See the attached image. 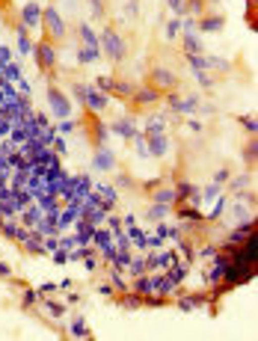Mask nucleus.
<instances>
[{
  "label": "nucleus",
  "instance_id": "f257e3e1",
  "mask_svg": "<svg viewBox=\"0 0 258 341\" xmlns=\"http://www.w3.org/2000/svg\"><path fill=\"white\" fill-rule=\"evenodd\" d=\"M98 48H104L101 53H104L107 59H113V62H122V59L128 56V42L122 39V33H119L113 24H107V27H104L101 39H98Z\"/></svg>",
  "mask_w": 258,
  "mask_h": 341
},
{
  "label": "nucleus",
  "instance_id": "f03ea898",
  "mask_svg": "<svg viewBox=\"0 0 258 341\" xmlns=\"http://www.w3.org/2000/svg\"><path fill=\"white\" fill-rule=\"evenodd\" d=\"M71 92H74V95H77V101H80L83 107H89L92 113H101V110H107V104H110V95H104L98 86L71 83Z\"/></svg>",
  "mask_w": 258,
  "mask_h": 341
},
{
  "label": "nucleus",
  "instance_id": "7ed1b4c3",
  "mask_svg": "<svg viewBox=\"0 0 258 341\" xmlns=\"http://www.w3.org/2000/svg\"><path fill=\"white\" fill-rule=\"evenodd\" d=\"M42 30H45V36H48L51 42L65 39L68 27H65V21H62V15H59L56 6H45V9H42Z\"/></svg>",
  "mask_w": 258,
  "mask_h": 341
},
{
  "label": "nucleus",
  "instance_id": "20e7f679",
  "mask_svg": "<svg viewBox=\"0 0 258 341\" xmlns=\"http://www.w3.org/2000/svg\"><path fill=\"white\" fill-rule=\"evenodd\" d=\"M36 65H39V71H53V65H56V48H53V42L45 36V39H39L36 45Z\"/></svg>",
  "mask_w": 258,
  "mask_h": 341
},
{
  "label": "nucleus",
  "instance_id": "39448f33",
  "mask_svg": "<svg viewBox=\"0 0 258 341\" xmlns=\"http://www.w3.org/2000/svg\"><path fill=\"white\" fill-rule=\"evenodd\" d=\"M48 101H51V110H53L56 119H68L71 116V101H68V95L59 86H48Z\"/></svg>",
  "mask_w": 258,
  "mask_h": 341
},
{
  "label": "nucleus",
  "instance_id": "423d86ee",
  "mask_svg": "<svg viewBox=\"0 0 258 341\" xmlns=\"http://www.w3.org/2000/svg\"><path fill=\"white\" fill-rule=\"evenodd\" d=\"M149 83H152L155 89H175V86H178V74L169 71V68H163V65H155V68L149 71Z\"/></svg>",
  "mask_w": 258,
  "mask_h": 341
},
{
  "label": "nucleus",
  "instance_id": "0eeeda50",
  "mask_svg": "<svg viewBox=\"0 0 258 341\" xmlns=\"http://www.w3.org/2000/svg\"><path fill=\"white\" fill-rule=\"evenodd\" d=\"M21 24L27 30H39L42 27V6H39V0H27L21 6Z\"/></svg>",
  "mask_w": 258,
  "mask_h": 341
},
{
  "label": "nucleus",
  "instance_id": "6e6552de",
  "mask_svg": "<svg viewBox=\"0 0 258 341\" xmlns=\"http://www.w3.org/2000/svg\"><path fill=\"white\" fill-rule=\"evenodd\" d=\"M160 101V89H155V86H146V89H134V95H131V104L134 107H149V104H157Z\"/></svg>",
  "mask_w": 258,
  "mask_h": 341
},
{
  "label": "nucleus",
  "instance_id": "1a4fd4ad",
  "mask_svg": "<svg viewBox=\"0 0 258 341\" xmlns=\"http://www.w3.org/2000/svg\"><path fill=\"white\" fill-rule=\"evenodd\" d=\"M92 166H95V169H101V172H107V169H113V166H116V154H113L110 148L98 146V151H95V160H92Z\"/></svg>",
  "mask_w": 258,
  "mask_h": 341
},
{
  "label": "nucleus",
  "instance_id": "9d476101",
  "mask_svg": "<svg viewBox=\"0 0 258 341\" xmlns=\"http://www.w3.org/2000/svg\"><path fill=\"white\" fill-rule=\"evenodd\" d=\"M169 107L178 110V113H190V110L199 107V98H196V95H187V98H181V95H169Z\"/></svg>",
  "mask_w": 258,
  "mask_h": 341
},
{
  "label": "nucleus",
  "instance_id": "9b49d317",
  "mask_svg": "<svg viewBox=\"0 0 258 341\" xmlns=\"http://www.w3.org/2000/svg\"><path fill=\"white\" fill-rule=\"evenodd\" d=\"M110 95H116V98H122V101H131V95H134V83H131V80H116V77H113V83H110Z\"/></svg>",
  "mask_w": 258,
  "mask_h": 341
},
{
  "label": "nucleus",
  "instance_id": "f8f14e48",
  "mask_svg": "<svg viewBox=\"0 0 258 341\" xmlns=\"http://www.w3.org/2000/svg\"><path fill=\"white\" fill-rule=\"evenodd\" d=\"M223 24H226L223 15H205V18L199 21V30H202V33H220Z\"/></svg>",
  "mask_w": 258,
  "mask_h": 341
},
{
  "label": "nucleus",
  "instance_id": "ddd939ff",
  "mask_svg": "<svg viewBox=\"0 0 258 341\" xmlns=\"http://www.w3.org/2000/svg\"><path fill=\"white\" fill-rule=\"evenodd\" d=\"M181 45H184V50L187 53H202L205 50V45H202V39L190 30V33H184V39H181Z\"/></svg>",
  "mask_w": 258,
  "mask_h": 341
},
{
  "label": "nucleus",
  "instance_id": "4468645a",
  "mask_svg": "<svg viewBox=\"0 0 258 341\" xmlns=\"http://www.w3.org/2000/svg\"><path fill=\"white\" fill-rule=\"evenodd\" d=\"M149 143H152V146H149V151H152L155 157H163V154H166V148H169L163 134H152V137H149Z\"/></svg>",
  "mask_w": 258,
  "mask_h": 341
},
{
  "label": "nucleus",
  "instance_id": "2eb2a0df",
  "mask_svg": "<svg viewBox=\"0 0 258 341\" xmlns=\"http://www.w3.org/2000/svg\"><path fill=\"white\" fill-rule=\"evenodd\" d=\"M110 131H116V134H122V137H134V134H137L128 116H125V119H119V122H113V125H110Z\"/></svg>",
  "mask_w": 258,
  "mask_h": 341
},
{
  "label": "nucleus",
  "instance_id": "dca6fc26",
  "mask_svg": "<svg viewBox=\"0 0 258 341\" xmlns=\"http://www.w3.org/2000/svg\"><path fill=\"white\" fill-rule=\"evenodd\" d=\"M77 36H80V39H83L89 48H98V36L89 30V24H77Z\"/></svg>",
  "mask_w": 258,
  "mask_h": 341
},
{
  "label": "nucleus",
  "instance_id": "f3484780",
  "mask_svg": "<svg viewBox=\"0 0 258 341\" xmlns=\"http://www.w3.org/2000/svg\"><path fill=\"white\" fill-rule=\"evenodd\" d=\"M15 36H18L21 50H24V53H30V50H33V45H30V39H27V27H24V24H18V27H15Z\"/></svg>",
  "mask_w": 258,
  "mask_h": 341
},
{
  "label": "nucleus",
  "instance_id": "a211bd4d",
  "mask_svg": "<svg viewBox=\"0 0 258 341\" xmlns=\"http://www.w3.org/2000/svg\"><path fill=\"white\" fill-rule=\"evenodd\" d=\"M155 202H160V205H169V202H175V190H155V196H152Z\"/></svg>",
  "mask_w": 258,
  "mask_h": 341
},
{
  "label": "nucleus",
  "instance_id": "6ab92c4d",
  "mask_svg": "<svg viewBox=\"0 0 258 341\" xmlns=\"http://www.w3.org/2000/svg\"><path fill=\"white\" fill-rule=\"evenodd\" d=\"M205 303V297H181L178 300V306L184 309V312H190V309H196V306H202Z\"/></svg>",
  "mask_w": 258,
  "mask_h": 341
},
{
  "label": "nucleus",
  "instance_id": "aec40b11",
  "mask_svg": "<svg viewBox=\"0 0 258 341\" xmlns=\"http://www.w3.org/2000/svg\"><path fill=\"white\" fill-rule=\"evenodd\" d=\"M149 220H163L166 217V205H160V202H155L152 208H149V214H146Z\"/></svg>",
  "mask_w": 258,
  "mask_h": 341
},
{
  "label": "nucleus",
  "instance_id": "412c9836",
  "mask_svg": "<svg viewBox=\"0 0 258 341\" xmlns=\"http://www.w3.org/2000/svg\"><path fill=\"white\" fill-rule=\"evenodd\" d=\"M119 306H122V309H137V306H143V297H140V294H134V297L128 294V297L119 300Z\"/></svg>",
  "mask_w": 258,
  "mask_h": 341
},
{
  "label": "nucleus",
  "instance_id": "4be33fe9",
  "mask_svg": "<svg viewBox=\"0 0 258 341\" xmlns=\"http://www.w3.org/2000/svg\"><path fill=\"white\" fill-rule=\"evenodd\" d=\"M98 56H101V50H95V48H86V50H80V53H77V59H80V62H95Z\"/></svg>",
  "mask_w": 258,
  "mask_h": 341
},
{
  "label": "nucleus",
  "instance_id": "5701e85b",
  "mask_svg": "<svg viewBox=\"0 0 258 341\" xmlns=\"http://www.w3.org/2000/svg\"><path fill=\"white\" fill-rule=\"evenodd\" d=\"M169 9L175 12V18H181L187 15V0H169Z\"/></svg>",
  "mask_w": 258,
  "mask_h": 341
},
{
  "label": "nucleus",
  "instance_id": "b1692460",
  "mask_svg": "<svg viewBox=\"0 0 258 341\" xmlns=\"http://www.w3.org/2000/svg\"><path fill=\"white\" fill-rule=\"evenodd\" d=\"M178 27H181V18H172V21L166 24V36L175 39V36H178Z\"/></svg>",
  "mask_w": 258,
  "mask_h": 341
},
{
  "label": "nucleus",
  "instance_id": "393cba45",
  "mask_svg": "<svg viewBox=\"0 0 258 341\" xmlns=\"http://www.w3.org/2000/svg\"><path fill=\"white\" fill-rule=\"evenodd\" d=\"M134 288H137V294H149V291H152V282L143 276V279H137V282H134Z\"/></svg>",
  "mask_w": 258,
  "mask_h": 341
},
{
  "label": "nucleus",
  "instance_id": "a878e982",
  "mask_svg": "<svg viewBox=\"0 0 258 341\" xmlns=\"http://www.w3.org/2000/svg\"><path fill=\"white\" fill-rule=\"evenodd\" d=\"M71 336H77V339H83V336H89V327H86L83 321H77V324L71 327Z\"/></svg>",
  "mask_w": 258,
  "mask_h": 341
},
{
  "label": "nucleus",
  "instance_id": "bb28decb",
  "mask_svg": "<svg viewBox=\"0 0 258 341\" xmlns=\"http://www.w3.org/2000/svg\"><path fill=\"white\" fill-rule=\"evenodd\" d=\"M244 157H247V163H253V166H256V143H250V146H247Z\"/></svg>",
  "mask_w": 258,
  "mask_h": 341
},
{
  "label": "nucleus",
  "instance_id": "cd10ccee",
  "mask_svg": "<svg viewBox=\"0 0 258 341\" xmlns=\"http://www.w3.org/2000/svg\"><path fill=\"white\" fill-rule=\"evenodd\" d=\"M48 309H51V315H53V318L65 315V306H59V303H48Z\"/></svg>",
  "mask_w": 258,
  "mask_h": 341
},
{
  "label": "nucleus",
  "instance_id": "c85d7f7f",
  "mask_svg": "<svg viewBox=\"0 0 258 341\" xmlns=\"http://www.w3.org/2000/svg\"><path fill=\"white\" fill-rule=\"evenodd\" d=\"M92 3V12L95 15H104V0H89Z\"/></svg>",
  "mask_w": 258,
  "mask_h": 341
},
{
  "label": "nucleus",
  "instance_id": "c756f323",
  "mask_svg": "<svg viewBox=\"0 0 258 341\" xmlns=\"http://www.w3.org/2000/svg\"><path fill=\"white\" fill-rule=\"evenodd\" d=\"M244 128H247V131H253V134H256V119H250V116H244Z\"/></svg>",
  "mask_w": 258,
  "mask_h": 341
},
{
  "label": "nucleus",
  "instance_id": "7c9ffc66",
  "mask_svg": "<svg viewBox=\"0 0 258 341\" xmlns=\"http://www.w3.org/2000/svg\"><path fill=\"white\" fill-rule=\"evenodd\" d=\"M33 303H36V291H27L24 294V306H33Z\"/></svg>",
  "mask_w": 258,
  "mask_h": 341
},
{
  "label": "nucleus",
  "instance_id": "2f4dec72",
  "mask_svg": "<svg viewBox=\"0 0 258 341\" xmlns=\"http://www.w3.org/2000/svg\"><path fill=\"white\" fill-rule=\"evenodd\" d=\"M0 276H12V267H9V264H3V261H0Z\"/></svg>",
  "mask_w": 258,
  "mask_h": 341
}]
</instances>
